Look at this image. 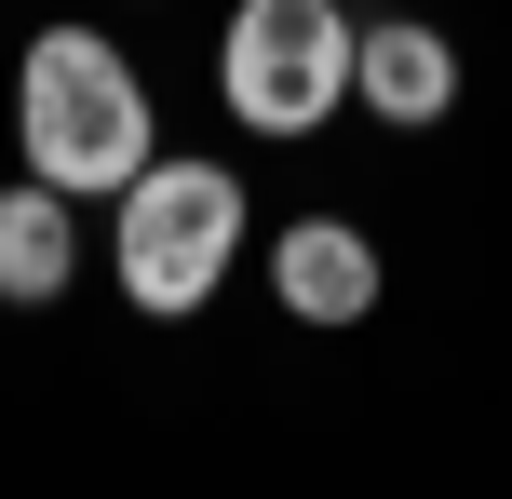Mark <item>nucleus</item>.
Segmentation results:
<instances>
[{
  "label": "nucleus",
  "mask_w": 512,
  "mask_h": 499,
  "mask_svg": "<svg viewBox=\"0 0 512 499\" xmlns=\"http://www.w3.org/2000/svg\"><path fill=\"white\" fill-rule=\"evenodd\" d=\"M14 149H27V176L68 189V203H122V189L162 162L149 81H135L95 27H41L27 68H14Z\"/></svg>",
  "instance_id": "1"
},
{
  "label": "nucleus",
  "mask_w": 512,
  "mask_h": 499,
  "mask_svg": "<svg viewBox=\"0 0 512 499\" xmlns=\"http://www.w3.org/2000/svg\"><path fill=\"white\" fill-rule=\"evenodd\" d=\"M108 257H122V297H135V311L189 324L216 284H230V257H243V176H230V162H149V176L122 189Z\"/></svg>",
  "instance_id": "2"
},
{
  "label": "nucleus",
  "mask_w": 512,
  "mask_h": 499,
  "mask_svg": "<svg viewBox=\"0 0 512 499\" xmlns=\"http://www.w3.org/2000/svg\"><path fill=\"white\" fill-rule=\"evenodd\" d=\"M216 95L256 135H310L351 108V14L337 0H243L216 41Z\"/></svg>",
  "instance_id": "3"
},
{
  "label": "nucleus",
  "mask_w": 512,
  "mask_h": 499,
  "mask_svg": "<svg viewBox=\"0 0 512 499\" xmlns=\"http://www.w3.org/2000/svg\"><path fill=\"white\" fill-rule=\"evenodd\" d=\"M351 95L378 108L391 135L445 122V108H459V41H445V27H418V14H391V27H351Z\"/></svg>",
  "instance_id": "4"
},
{
  "label": "nucleus",
  "mask_w": 512,
  "mask_h": 499,
  "mask_svg": "<svg viewBox=\"0 0 512 499\" xmlns=\"http://www.w3.org/2000/svg\"><path fill=\"white\" fill-rule=\"evenodd\" d=\"M270 297L297 324H364L378 311V243H364L351 216H297V230L270 243Z\"/></svg>",
  "instance_id": "5"
},
{
  "label": "nucleus",
  "mask_w": 512,
  "mask_h": 499,
  "mask_svg": "<svg viewBox=\"0 0 512 499\" xmlns=\"http://www.w3.org/2000/svg\"><path fill=\"white\" fill-rule=\"evenodd\" d=\"M68 270H81V203L68 189H0V297L14 311H41V297H68Z\"/></svg>",
  "instance_id": "6"
}]
</instances>
